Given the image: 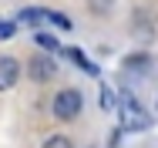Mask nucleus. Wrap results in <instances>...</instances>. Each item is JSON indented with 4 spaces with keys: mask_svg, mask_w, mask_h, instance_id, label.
I'll return each instance as SVG.
<instances>
[{
    "mask_svg": "<svg viewBox=\"0 0 158 148\" xmlns=\"http://www.w3.org/2000/svg\"><path fill=\"white\" fill-rule=\"evenodd\" d=\"M131 24H135V30H138L145 40L155 37V30H152V17H148V14H131Z\"/></svg>",
    "mask_w": 158,
    "mask_h": 148,
    "instance_id": "obj_5",
    "label": "nucleus"
},
{
    "mask_svg": "<svg viewBox=\"0 0 158 148\" xmlns=\"http://www.w3.org/2000/svg\"><path fill=\"white\" fill-rule=\"evenodd\" d=\"M61 54H64V57H71V61H74V64H77V67H84L88 74H98V67H94V64H91V61H88V57H84V54H81L77 47H64Z\"/></svg>",
    "mask_w": 158,
    "mask_h": 148,
    "instance_id": "obj_6",
    "label": "nucleus"
},
{
    "mask_svg": "<svg viewBox=\"0 0 158 148\" xmlns=\"http://www.w3.org/2000/svg\"><path fill=\"white\" fill-rule=\"evenodd\" d=\"M118 118H121V131H145L152 128V115L138 104V98L131 94H121L118 101Z\"/></svg>",
    "mask_w": 158,
    "mask_h": 148,
    "instance_id": "obj_1",
    "label": "nucleus"
},
{
    "mask_svg": "<svg viewBox=\"0 0 158 148\" xmlns=\"http://www.w3.org/2000/svg\"><path fill=\"white\" fill-rule=\"evenodd\" d=\"M91 10L94 14H108L111 10V0H91Z\"/></svg>",
    "mask_w": 158,
    "mask_h": 148,
    "instance_id": "obj_12",
    "label": "nucleus"
},
{
    "mask_svg": "<svg viewBox=\"0 0 158 148\" xmlns=\"http://www.w3.org/2000/svg\"><path fill=\"white\" fill-rule=\"evenodd\" d=\"M54 74H57L54 57H31V64H27V78H31V81L47 84V81H54Z\"/></svg>",
    "mask_w": 158,
    "mask_h": 148,
    "instance_id": "obj_3",
    "label": "nucleus"
},
{
    "mask_svg": "<svg viewBox=\"0 0 158 148\" xmlns=\"http://www.w3.org/2000/svg\"><path fill=\"white\" fill-rule=\"evenodd\" d=\"M37 44H40L44 51H51V54H57V51H61L57 37H54V34H47V30H40V34H37Z\"/></svg>",
    "mask_w": 158,
    "mask_h": 148,
    "instance_id": "obj_7",
    "label": "nucleus"
},
{
    "mask_svg": "<svg viewBox=\"0 0 158 148\" xmlns=\"http://www.w3.org/2000/svg\"><path fill=\"white\" fill-rule=\"evenodd\" d=\"M81 108H84V98H81V91H74V88L57 91V94H54V101H51V111H54L57 118H64V121L77 118V115H81Z\"/></svg>",
    "mask_w": 158,
    "mask_h": 148,
    "instance_id": "obj_2",
    "label": "nucleus"
},
{
    "mask_svg": "<svg viewBox=\"0 0 158 148\" xmlns=\"http://www.w3.org/2000/svg\"><path fill=\"white\" fill-rule=\"evenodd\" d=\"M44 148H74V145H71L67 135H51V138L44 142Z\"/></svg>",
    "mask_w": 158,
    "mask_h": 148,
    "instance_id": "obj_9",
    "label": "nucleus"
},
{
    "mask_svg": "<svg viewBox=\"0 0 158 148\" xmlns=\"http://www.w3.org/2000/svg\"><path fill=\"white\" fill-rule=\"evenodd\" d=\"M20 81V64H17V57H0V91H10L14 84Z\"/></svg>",
    "mask_w": 158,
    "mask_h": 148,
    "instance_id": "obj_4",
    "label": "nucleus"
},
{
    "mask_svg": "<svg viewBox=\"0 0 158 148\" xmlns=\"http://www.w3.org/2000/svg\"><path fill=\"white\" fill-rule=\"evenodd\" d=\"M128 71H135V67H148V54H131V57L125 61Z\"/></svg>",
    "mask_w": 158,
    "mask_h": 148,
    "instance_id": "obj_10",
    "label": "nucleus"
},
{
    "mask_svg": "<svg viewBox=\"0 0 158 148\" xmlns=\"http://www.w3.org/2000/svg\"><path fill=\"white\" fill-rule=\"evenodd\" d=\"M101 108H104V111H118V94H114L111 88L101 91Z\"/></svg>",
    "mask_w": 158,
    "mask_h": 148,
    "instance_id": "obj_8",
    "label": "nucleus"
},
{
    "mask_svg": "<svg viewBox=\"0 0 158 148\" xmlns=\"http://www.w3.org/2000/svg\"><path fill=\"white\" fill-rule=\"evenodd\" d=\"M14 34H17V27H14L10 20H0V40H10Z\"/></svg>",
    "mask_w": 158,
    "mask_h": 148,
    "instance_id": "obj_11",
    "label": "nucleus"
}]
</instances>
